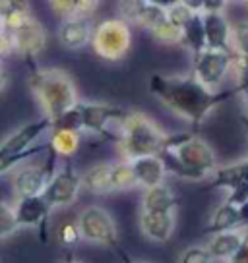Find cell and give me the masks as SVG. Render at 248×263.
Instances as JSON below:
<instances>
[{"label":"cell","mask_w":248,"mask_h":263,"mask_svg":"<svg viewBox=\"0 0 248 263\" xmlns=\"http://www.w3.org/2000/svg\"><path fill=\"white\" fill-rule=\"evenodd\" d=\"M225 8H227V2L223 0H204L202 14H223Z\"/></svg>","instance_id":"cell-37"},{"label":"cell","mask_w":248,"mask_h":263,"mask_svg":"<svg viewBox=\"0 0 248 263\" xmlns=\"http://www.w3.org/2000/svg\"><path fill=\"white\" fill-rule=\"evenodd\" d=\"M60 263H83V261H80V259H76V257H74L72 254H66V255H64V259H62Z\"/></svg>","instance_id":"cell-42"},{"label":"cell","mask_w":248,"mask_h":263,"mask_svg":"<svg viewBox=\"0 0 248 263\" xmlns=\"http://www.w3.org/2000/svg\"><path fill=\"white\" fill-rule=\"evenodd\" d=\"M78 227L82 232V238L91 242V244H101L107 248H120L118 238H116V227L113 217L109 215L107 209L99 205L85 207L80 217H78Z\"/></svg>","instance_id":"cell-5"},{"label":"cell","mask_w":248,"mask_h":263,"mask_svg":"<svg viewBox=\"0 0 248 263\" xmlns=\"http://www.w3.org/2000/svg\"><path fill=\"white\" fill-rule=\"evenodd\" d=\"M227 263H248V229H246V238H244V242H242L240 250L233 255Z\"/></svg>","instance_id":"cell-38"},{"label":"cell","mask_w":248,"mask_h":263,"mask_svg":"<svg viewBox=\"0 0 248 263\" xmlns=\"http://www.w3.org/2000/svg\"><path fill=\"white\" fill-rule=\"evenodd\" d=\"M196 16L190 8H188V4L184 2V0H176V2H169L167 4V22H171L174 27H179V29H184L186 24L190 22L192 17Z\"/></svg>","instance_id":"cell-29"},{"label":"cell","mask_w":248,"mask_h":263,"mask_svg":"<svg viewBox=\"0 0 248 263\" xmlns=\"http://www.w3.org/2000/svg\"><path fill=\"white\" fill-rule=\"evenodd\" d=\"M58 238L64 246H74L82 240V232L78 222H64L60 229H58Z\"/></svg>","instance_id":"cell-36"},{"label":"cell","mask_w":248,"mask_h":263,"mask_svg":"<svg viewBox=\"0 0 248 263\" xmlns=\"http://www.w3.org/2000/svg\"><path fill=\"white\" fill-rule=\"evenodd\" d=\"M151 35H153V39L159 43H163V45H176V43L182 41V31L179 27H174L171 22H163V24H159L155 29H151Z\"/></svg>","instance_id":"cell-33"},{"label":"cell","mask_w":248,"mask_h":263,"mask_svg":"<svg viewBox=\"0 0 248 263\" xmlns=\"http://www.w3.org/2000/svg\"><path fill=\"white\" fill-rule=\"evenodd\" d=\"M47 130H50V120L47 116H43L35 122H29L17 128L14 134H10L6 140L0 141V153L2 155H20V153H25L33 147L35 140L45 134Z\"/></svg>","instance_id":"cell-14"},{"label":"cell","mask_w":248,"mask_h":263,"mask_svg":"<svg viewBox=\"0 0 248 263\" xmlns=\"http://www.w3.org/2000/svg\"><path fill=\"white\" fill-rule=\"evenodd\" d=\"M214 257L204 246H190L186 248L179 257V263H211Z\"/></svg>","instance_id":"cell-35"},{"label":"cell","mask_w":248,"mask_h":263,"mask_svg":"<svg viewBox=\"0 0 248 263\" xmlns=\"http://www.w3.org/2000/svg\"><path fill=\"white\" fill-rule=\"evenodd\" d=\"M52 207L47 203L43 196H29L17 197L14 211H16L17 227H27V229L41 230V240L47 242V222Z\"/></svg>","instance_id":"cell-13"},{"label":"cell","mask_w":248,"mask_h":263,"mask_svg":"<svg viewBox=\"0 0 248 263\" xmlns=\"http://www.w3.org/2000/svg\"><path fill=\"white\" fill-rule=\"evenodd\" d=\"M179 207V197L167 184L155 188L144 190L141 196V211H155V213H174Z\"/></svg>","instance_id":"cell-21"},{"label":"cell","mask_w":248,"mask_h":263,"mask_svg":"<svg viewBox=\"0 0 248 263\" xmlns=\"http://www.w3.org/2000/svg\"><path fill=\"white\" fill-rule=\"evenodd\" d=\"M95 27L90 17H70L62 20V24L58 27V41L62 47L70 50L83 49L85 45H91L93 41V33Z\"/></svg>","instance_id":"cell-15"},{"label":"cell","mask_w":248,"mask_h":263,"mask_svg":"<svg viewBox=\"0 0 248 263\" xmlns=\"http://www.w3.org/2000/svg\"><path fill=\"white\" fill-rule=\"evenodd\" d=\"M111 168L113 163H97L90 166L85 173L82 174V186L87 192L95 194V196H107L113 194V186H111Z\"/></svg>","instance_id":"cell-23"},{"label":"cell","mask_w":248,"mask_h":263,"mask_svg":"<svg viewBox=\"0 0 248 263\" xmlns=\"http://www.w3.org/2000/svg\"><path fill=\"white\" fill-rule=\"evenodd\" d=\"M78 110L82 115V128L91 134H101L105 138H113V134L109 132V124L122 122L126 112L122 108L109 105V103H78ZM115 140V138H113Z\"/></svg>","instance_id":"cell-10"},{"label":"cell","mask_w":248,"mask_h":263,"mask_svg":"<svg viewBox=\"0 0 248 263\" xmlns=\"http://www.w3.org/2000/svg\"><path fill=\"white\" fill-rule=\"evenodd\" d=\"M29 87L49 120H55L80 103L74 80L58 68H31Z\"/></svg>","instance_id":"cell-3"},{"label":"cell","mask_w":248,"mask_h":263,"mask_svg":"<svg viewBox=\"0 0 248 263\" xmlns=\"http://www.w3.org/2000/svg\"><path fill=\"white\" fill-rule=\"evenodd\" d=\"M207 232H225V230H246L242 222V211L240 207L233 205L225 199L223 203H219L217 209L211 215V221L207 224Z\"/></svg>","instance_id":"cell-22"},{"label":"cell","mask_w":248,"mask_h":263,"mask_svg":"<svg viewBox=\"0 0 248 263\" xmlns=\"http://www.w3.org/2000/svg\"><path fill=\"white\" fill-rule=\"evenodd\" d=\"M115 252H116L118 255H120V259H122V263H144V261H136V259H132L130 255H128L126 252H124L122 248H116Z\"/></svg>","instance_id":"cell-41"},{"label":"cell","mask_w":248,"mask_h":263,"mask_svg":"<svg viewBox=\"0 0 248 263\" xmlns=\"http://www.w3.org/2000/svg\"><path fill=\"white\" fill-rule=\"evenodd\" d=\"M209 188L227 190L229 194L237 190H248V159L215 168Z\"/></svg>","instance_id":"cell-18"},{"label":"cell","mask_w":248,"mask_h":263,"mask_svg":"<svg viewBox=\"0 0 248 263\" xmlns=\"http://www.w3.org/2000/svg\"><path fill=\"white\" fill-rule=\"evenodd\" d=\"M55 161L57 153L49 149V159L41 164H24L12 176V188L17 197L43 196L49 182L55 176Z\"/></svg>","instance_id":"cell-7"},{"label":"cell","mask_w":248,"mask_h":263,"mask_svg":"<svg viewBox=\"0 0 248 263\" xmlns=\"http://www.w3.org/2000/svg\"><path fill=\"white\" fill-rule=\"evenodd\" d=\"M128 163L132 164L138 186H141L144 190L155 188V186L165 184L163 180H165L167 171L159 155L140 157V159H134V161H128Z\"/></svg>","instance_id":"cell-16"},{"label":"cell","mask_w":248,"mask_h":263,"mask_svg":"<svg viewBox=\"0 0 248 263\" xmlns=\"http://www.w3.org/2000/svg\"><path fill=\"white\" fill-rule=\"evenodd\" d=\"M176 159L190 171L198 173L202 178H207L211 173H215V153L206 141L198 138L196 134H188V138L179 143L174 149H171Z\"/></svg>","instance_id":"cell-8"},{"label":"cell","mask_w":248,"mask_h":263,"mask_svg":"<svg viewBox=\"0 0 248 263\" xmlns=\"http://www.w3.org/2000/svg\"><path fill=\"white\" fill-rule=\"evenodd\" d=\"M83 132L82 128V115H80V110H78V105L74 108H70L66 110L64 115H60L58 118L55 120H50V132Z\"/></svg>","instance_id":"cell-30"},{"label":"cell","mask_w":248,"mask_h":263,"mask_svg":"<svg viewBox=\"0 0 248 263\" xmlns=\"http://www.w3.org/2000/svg\"><path fill=\"white\" fill-rule=\"evenodd\" d=\"M0 31H2V16H0Z\"/></svg>","instance_id":"cell-45"},{"label":"cell","mask_w":248,"mask_h":263,"mask_svg":"<svg viewBox=\"0 0 248 263\" xmlns=\"http://www.w3.org/2000/svg\"><path fill=\"white\" fill-rule=\"evenodd\" d=\"M45 149H49V143H47V145H33L29 151L20 153V155H2V153H0V174L12 171V168H14V166H17L20 163H27L31 157L43 153Z\"/></svg>","instance_id":"cell-31"},{"label":"cell","mask_w":248,"mask_h":263,"mask_svg":"<svg viewBox=\"0 0 248 263\" xmlns=\"http://www.w3.org/2000/svg\"><path fill=\"white\" fill-rule=\"evenodd\" d=\"M242 97H244V116L248 118V91L242 93Z\"/></svg>","instance_id":"cell-43"},{"label":"cell","mask_w":248,"mask_h":263,"mask_svg":"<svg viewBox=\"0 0 248 263\" xmlns=\"http://www.w3.org/2000/svg\"><path fill=\"white\" fill-rule=\"evenodd\" d=\"M237 52L235 50H211L206 49L202 54L194 58V78L198 80L206 89L215 91L223 80L227 78L229 70H233Z\"/></svg>","instance_id":"cell-6"},{"label":"cell","mask_w":248,"mask_h":263,"mask_svg":"<svg viewBox=\"0 0 248 263\" xmlns=\"http://www.w3.org/2000/svg\"><path fill=\"white\" fill-rule=\"evenodd\" d=\"M10 39H12L14 52L24 58L29 64V68H35V58L39 57L47 47V31H45L41 22L31 17L17 31L12 33Z\"/></svg>","instance_id":"cell-11"},{"label":"cell","mask_w":248,"mask_h":263,"mask_svg":"<svg viewBox=\"0 0 248 263\" xmlns=\"http://www.w3.org/2000/svg\"><path fill=\"white\" fill-rule=\"evenodd\" d=\"M82 174L76 173V168L68 163L64 168H60L52 180L49 182V186L45 190L43 197L47 199L52 209L55 207H66L72 205L78 196H80V190H82Z\"/></svg>","instance_id":"cell-9"},{"label":"cell","mask_w":248,"mask_h":263,"mask_svg":"<svg viewBox=\"0 0 248 263\" xmlns=\"http://www.w3.org/2000/svg\"><path fill=\"white\" fill-rule=\"evenodd\" d=\"M240 122H242L244 130H246V136H248V118H246V116H242V118H240Z\"/></svg>","instance_id":"cell-44"},{"label":"cell","mask_w":248,"mask_h":263,"mask_svg":"<svg viewBox=\"0 0 248 263\" xmlns=\"http://www.w3.org/2000/svg\"><path fill=\"white\" fill-rule=\"evenodd\" d=\"M181 45H184L186 49L190 50L194 58L202 54L207 49L206 43V29H204V16L196 14L190 22L186 24V27L182 29V41Z\"/></svg>","instance_id":"cell-25"},{"label":"cell","mask_w":248,"mask_h":263,"mask_svg":"<svg viewBox=\"0 0 248 263\" xmlns=\"http://www.w3.org/2000/svg\"><path fill=\"white\" fill-rule=\"evenodd\" d=\"M20 229L16 221V211L14 207L8 205L6 201H0V240L8 238Z\"/></svg>","instance_id":"cell-34"},{"label":"cell","mask_w":248,"mask_h":263,"mask_svg":"<svg viewBox=\"0 0 248 263\" xmlns=\"http://www.w3.org/2000/svg\"><path fill=\"white\" fill-rule=\"evenodd\" d=\"M149 91L165 105L171 112L190 122L194 128L206 120V116L225 99L237 95V87L231 91H209L194 76H163L149 78Z\"/></svg>","instance_id":"cell-1"},{"label":"cell","mask_w":248,"mask_h":263,"mask_svg":"<svg viewBox=\"0 0 248 263\" xmlns=\"http://www.w3.org/2000/svg\"><path fill=\"white\" fill-rule=\"evenodd\" d=\"M246 238V230H225V232H215L207 242V252L214 259H223L229 261L233 255L237 254Z\"/></svg>","instance_id":"cell-20"},{"label":"cell","mask_w":248,"mask_h":263,"mask_svg":"<svg viewBox=\"0 0 248 263\" xmlns=\"http://www.w3.org/2000/svg\"><path fill=\"white\" fill-rule=\"evenodd\" d=\"M111 186H113V192H126V190H132L138 186L132 164L128 163V161L113 163V168H111Z\"/></svg>","instance_id":"cell-28"},{"label":"cell","mask_w":248,"mask_h":263,"mask_svg":"<svg viewBox=\"0 0 248 263\" xmlns=\"http://www.w3.org/2000/svg\"><path fill=\"white\" fill-rule=\"evenodd\" d=\"M6 85H8V72H6V68H4L2 62H0V93L4 91Z\"/></svg>","instance_id":"cell-40"},{"label":"cell","mask_w":248,"mask_h":263,"mask_svg":"<svg viewBox=\"0 0 248 263\" xmlns=\"http://www.w3.org/2000/svg\"><path fill=\"white\" fill-rule=\"evenodd\" d=\"M0 16H2V31L12 35L17 31L25 22L31 20L29 4L27 2H17V0H8V2H0Z\"/></svg>","instance_id":"cell-24"},{"label":"cell","mask_w":248,"mask_h":263,"mask_svg":"<svg viewBox=\"0 0 248 263\" xmlns=\"http://www.w3.org/2000/svg\"><path fill=\"white\" fill-rule=\"evenodd\" d=\"M141 234L151 242H167L173 236L174 213H155V211H141L140 213Z\"/></svg>","instance_id":"cell-17"},{"label":"cell","mask_w":248,"mask_h":263,"mask_svg":"<svg viewBox=\"0 0 248 263\" xmlns=\"http://www.w3.org/2000/svg\"><path fill=\"white\" fill-rule=\"evenodd\" d=\"M231 47L237 52V57L248 58V22H240V24L233 25Z\"/></svg>","instance_id":"cell-32"},{"label":"cell","mask_w":248,"mask_h":263,"mask_svg":"<svg viewBox=\"0 0 248 263\" xmlns=\"http://www.w3.org/2000/svg\"><path fill=\"white\" fill-rule=\"evenodd\" d=\"M206 29L207 49L211 50H233L231 33L233 25L227 22L225 14H202Z\"/></svg>","instance_id":"cell-19"},{"label":"cell","mask_w":248,"mask_h":263,"mask_svg":"<svg viewBox=\"0 0 248 263\" xmlns=\"http://www.w3.org/2000/svg\"><path fill=\"white\" fill-rule=\"evenodd\" d=\"M10 52H14V47H12V39H10L8 33L0 31V58L8 57Z\"/></svg>","instance_id":"cell-39"},{"label":"cell","mask_w":248,"mask_h":263,"mask_svg":"<svg viewBox=\"0 0 248 263\" xmlns=\"http://www.w3.org/2000/svg\"><path fill=\"white\" fill-rule=\"evenodd\" d=\"M169 138L151 118L141 112H126L124 120L118 124L116 145L124 161H134L140 157L159 155L169 149Z\"/></svg>","instance_id":"cell-2"},{"label":"cell","mask_w":248,"mask_h":263,"mask_svg":"<svg viewBox=\"0 0 248 263\" xmlns=\"http://www.w3.org/2000/svg\"><path fill=\"white\" fill-rule=\"evenodd\" d=\"M130 47H132V31L130 25L120 17L105 20L95 27L91 49L103 60L111 62L120 60L128 54Z\"/></svg>","instance_id":"cell-4"},{"label":"cell","mask_w":248,"mask_h":263,"mask_svg":"<svg viewBox=\"0 0 248 263\" xmlns=\"http://www.w3.org/2000/svg\"><path fill=\"white\" fill-rule=\"evenodd\" d=\"M50 8L55 10V14L62 16L64 20L70 17H90L99 2L97 0H50Z\"/></svg>","instance_id":"cell-26"},{"label":"cell","mask_w":248,"mask_h":263,"mask_svg":"<svg viewBox=\"0 0 248 263\" xmlns=\"http://www.w3.org/2000/svg\"><path fill=\"white\" fill-rule=\"evenodd\" d=\"M118 10L120 20H124L126 24L140 25L149 31L167 20V4L153 0H126L118 4Z\"/></svg>","instance_id":"cell-12"},{"label":"cell","mask_w":248,"mask_h":263,"mask_svg":"<svg viewBox=\"0 0 248 263\" xmlns=\"http://www.w3.org/2000/svg\"><path fill=\"white\" fill-rule=\"evenodd\" d=\"M80 141H82V138L78 132H52L49 140V149L55 151L57 155L70 157L80 149Z\"/></svg>","instance_id":"cell-27"}]
</instances>
